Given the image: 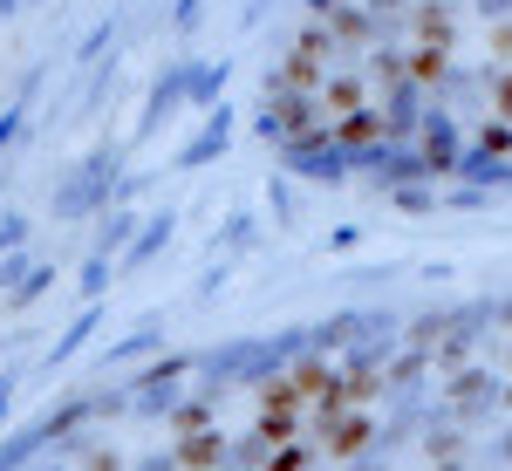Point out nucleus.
Masks as SVG:
<instances>
[{
	"mask_svg": "<svg viewBox=\"0 0 512 471\" xmlns=\"http://www.w3.org/2000/svg\"><path fill=\"white\" fill-rule=\"evenodd\" d=\"M253 123L321 185L403 205L512 192V0H308Z\"/></svg>",
	"mask_w": 512,
	"mask_h": 471,
	"instance_id": "obj_1",
	"label": "nucleus"
},
{
	"mask_svg": "<svg viewBox=\"0 0 512 471\" xmlns=\"http://www.w3.org/2000/svg\"><path fill=\"white\" fill-rule=\"evenodd\" d=\"M117 198H123L117 151H89V157L69 164V178L55 185L48 212H55V219H89V212H103V205H117Z\"/></svg>",
	"mask_w": 512,
	"mask_h": 471,
	"instance_id": "obj_2",
	"label": "nucleus"
},
{
	"mask_svg": "<svg viewBox=\"0 0 512 471\" xmlns=\"http://www.w3.org/2000/svg\"><path fill=\"white\" fill-rule=\"evenodd\" d=\"M89 410H96V396H76V403H62L55 417H41V424H28V431L14 437V444H0V471H21V465H28V458L41 451V444H55L62 431H76V424L89 417Z\"/></svg>",
	"mask_w": 512,
	"mask_h": 471,
	"instance_id": "obj_3",
	"label": "nucleus"
},
{
	"mask_svg": "<svg viewBox=\"0 0 512 471\" xmlns=\"http://www.w3.org/2000/svg\"><path fill=\"white\" fill-rule=\"evenodd\" d=\"M41 69H28V76L14 82V96L0 103V151H14V137H21V123H28V110H35V96H41Z\"/></svg>",
	"mask_w": 512,
	"mask_h": 471,
	"instance_id": "obj_4",
	"label": "nucleus"
},
{
	"mask_svg": "<svg viewBox=\"0 0 512 471\" xmlns=\"http://www.w3.org/2000/svg\"><path fill=\"white\" fill-rule=\"evenodd\" d=\"M96 321H103V301H89V308H82L76 321H69V328H62V342H55V349H48V369H62V362H69V355H76L82 342H89V328H96Z\"/></svg>",
	"mask_w": 512,
	"mask_h": 471,
	"instance_id": "obj_5",
	"label": "nucleus"
},
{
	"mask_svg": "<svg viewBox=\"0 0 512 471\" xmlns=\"http://www.w3.org/2000/svg\"><path fill=\"white\" fill-rule=\"evenodd\" d=\"M178 96H185V69H178V76H164L158 89H151V103H144V123H137V130H158V123L178 110Z\"/></svg>",
	"mask_w": 512,
	"mask_h": 471,
	"instance_id": "obj_6",
	"label": "nucleus"
},
{
	"mask_svg": "<svg viewBox=\"0 0 512 471\" xmlns=\"http://www.w3.org/2000/svg\"><path fill=\"white\" fill-rule=\"evenodd\" d=\"M164 239H171V219H151V226H144V233H137V246H130V260H123V267H144V260H151V253H158Z\"/></svg>",
	"mask_w": 512,
	"mask_h": 471,
	"instance_id": "obj_7",
	"label": "nucleus"
},
{
	"mask_svg": "<svg viewBox=\"0 0 512 471\" xmlns=\"http://www.w3.org/2000/svg\"><path fill=\"white\" fill-rule=\"evenodd\" d=\"M41 287H55V260H35V274H28L21 287H14V294H7V308H28Z\"/></svg>",
	"mask_w": 512,
	"mask_h": 471,
	"instance_id": "obj_8",
	"label": "nucleus"
},
{
	"mask_svg": "<svg viewBox=\"0 0 512 471\" xmlns=\"http://www.w3.org/2000/svg\"><path fill=\"white\" fill-rule=\"evenodd\" d=\"M103 287H110V260L89 253V260H82V301H103Z\"/></svg>",
	"mask_w": 512,
	"mask_h": 471,
	"instance_id": "obj_9",
	"label": "nucleus"
},
{
	"mask_svg": "<svg viewBox=\"0 0 512 471\" xmlns=\"http://www.w3.org/2000/svg\"><path fill=\"white\" fill-rule=\"evenodd\" d=\"M7 253H28V212H7L0 219V260Z\"/></svg>",
	"mask_w": 512,
	"mask_h": 471,
	"instance_id": "obj_10",
	"label": "nucleus"
},
{
	"mask_svg": "<svg viewBox=\"0 0 512 471\" xmlns=\"http://www.w3.org/2000/svg\"><path fill=\"white\" fill-rule=\"evenodd\" d=\"M28 274H35V253H7V260H0V294H14Z\"/></svg>",
	"mask_w": 512,
	"mask_h": 471,
	"instance_id": "obj_11",
	"label": "nucleus"
},
{
	"mask_svg": "<svg viewBox=\"0 0 512 471\" xmlns=\"http://www.w3.org/2000/svg\"><path fill=\"white\" fill-rule=\"evenodd\" d=\"M130 233H137V219H130V212H110V226H103V239H96V253L110 260V246H117V239H130Z\"/></svg>",
	"mask_w": 512,
	"mask_h": 471,
	"instance_id": "obj_12",
	"label": "nucleus"
},
{
	"mask_svg": "<svg viewBox=\"0 0 512 471\" xmlns=\"http://www.w3.org/2000/svg\"><path fill=\"white\" fill-rule=\"evenodd\" d=\"M151 342H158V321H144L137 335H123V342H117L110 355H117V362H130V355H144V349H151Z\"/></svg>",
	"mask_w": 512,
	"mask_h": 471,
	"instance_id": "obj_13",
	"label": "nucleus"
},
{
	"mask_svg": "<svg viewBox=\"0 0 512 471\" xmlns=\"http://www.w3.org/2000/svg\"><path fill=\"white\" fill-rule=\"evenodd\" d=\"M219 144H226V117H212V130H205V137H198V144H192L185 157H178V164H198V157H212V151H219Z\"/></svg>",
	"mask_w": 512,
	"mask_h": 471,
	"instance_id": "obj_14",
	"label": "nucleus"
},
{
	"mask_svg": "<svg viewBox=\"0 0 512 471\" xmlns=\"http://www.w3.org/2000/svg\"><path fill=\"white\" fill-rule=\"evenodd\" d=\"M14 390H21V369H0V424H7V403H14Z\"/></svg>",
	"mask_w": 512,
	"mask_h": 471,
	"instance_id": "obj_15",
	"label": "nucleus"
},
{
	"mask_svg": "<svg viewBox=\"0 0 512 471\" xmlns=\"http://www.w3.org/2000/svg\"><path fill=\"white\" fill-rule=\"evenodd\" d=\"M21 7H28V0H0V14H21Z\"/></svg>",
	"mask_w": 512,
	"mask_h": 471,
	"instance_id": "obj_16",
	"label": "nucleus"
},
{
	"mask_svg": "<svg viewBox=\"0 0 512 471\" xmlns=\"http://www.w3.org/2000/svg\"><path fill=\"white\" fill-rule=\"evenodd\" d=\"M28 7H41V0H28Z\"/></svg>",
	"mask_w": 512,
	"mask_h": 471,
	"instance_id": "obj_17",
	"label": "nucleus"
}]
</instances>
